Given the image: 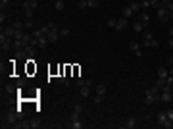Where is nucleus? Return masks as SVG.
Masks as SVG:
<instances>
[{"label":"nucleus","mask_w":173,"mask_h":129,"mask_svg":"<svg viewBox=\"0 0 173 129\" xmlns=\"http://www.w3.org/2000/svg\"><path fill=\"white\" fill-rule=\"evenodd\" d=\"M158 100H160V89L156 85L144 91V104H146V106H154Z\"/></svg>","instance_id":"obj_1"},{"label":"nucleus","mask_w":173,"mask_h":129,"mask_svg":"<svg viewBox=\"0 0 173 129\" xmlns=\"http://www.w3.org/2000/svg\"><path fill=\"white\" fill-rule=\"evenodd\" d=\"M158 123L162 127H166V129H171L173 127V122H171V119H167L166 112H158Z\"/></svg>","instance_id":"obj_2"},{"label":"nucleus","mask_w":173,"mask_h":129,"mask_svg":"<svg viewBox=\"0 0 173 129\" xmlns=\"http://www.w3.org/2000/svg\"><path fill=\"white\" fill-rule=\"evenodd\" d=\"M18 119H19V114H18V112H10V114L6 116V119H2V125H12V123L15 125V122H18Z\"/></svg>","instance_id":"obj_3"},{"label":"nucleus","mask_w":173,"mask_h":129,"mask_svg":"<svg viewBox=\"0 0 173 129\" xmlns=\"http://www.w3.org/2000/svg\"><path fill=\"white\" fill-rule=\"evenodd\" d=\"M158 18H160V21H167L169 19V10L167 8H158Z\"/></svg>","instance_id":"obj_4"},{"label":"nucleus","mask_w":173,"mask_h":129,"mask_svg":"<svg viewBox=\"0 0 173 129\" xmlns=\"http://www.w3.org/2000/svg\"><path fill=\"white\" fill-rule=\"evenodd\" d=\"M127 27V18H121V19H117V23H115V33H121L123 29Z\"/></svg>","instance_id":"obj_5"},{"label":"nucleus","mask_w":173,"mask_h":129,"mask_svg":"<svg viewBox=\"0 0 173 129\" xmlns=\"http://www.w3.org/2000/svg\"><path fill=\"white\" fill-rule=\"evenodd\" d=\"M35 39H37V37H35ZM48 44H50V41H48L46 35H44V37H39V39H37V46H39V48H46Z\"/></svg>","instance_id":"obj_6"},{"label":"nucleus","mask_w":173,"mask_h":129,"mask_svg":"<svg viewBox=\"0 0 173 129\" xmlns=\"http://www.w3.org/2000/svg\"><path fill=\"white\" fill-rule=\"evenodd\" d=\"M79 89H81V96H83V98H86V96L90 95V89H92V85H90V83H86V85L79 87Z\"/></svg>","instance_id":"obj_7"},{"label":"nucleus","mask_w":173,"mask_h":129,"mask_svg":"<svg viewBox=\"0 0 173 129\" xmlns=\"http://www.w3.org/2000/svg\"><path fill=\"white\" fill-rule=\"evenodd\" d=\"M131 6V10L135 12V14H141V10H142V2H137V0H135V2H131L129 4Z\"/></svg>","instance_id":"obj_8"},{"label":"nucleus","mask_w":173,"mask_h":129,"mask_svg":"<svg viewBox=\"0 0 173 129\" xmlns=\"http://www.w3.org/2000/svg\"><path fill=\"white\" fill-rule=\"evenodd\" d=\"M2 33L6 35V37L14 39V35H15V27H14V25H12V27H4V29H2Z\"/></svg>","instance_id":"obj_9"},{"label":"nucleus","mask_w":173,"mask_h":129,"mask_svg":"<svg viewBox=\"0 0 173 129\" xmlns=\"http://www.w3.org/2000/svg\"><path fill=\"white\" fill-rule=\"evenodd\" d=\"M123 127H125V129H133V127H137V118H129L125 123H123Z\"/></svg>","instance_id":"obj_10"},{"label":"nucleus","mask_w":173,"mask_h":129,"mask_svg":"<svg viewBox=\"0 0 173 129\" xmlns=\"http://www.w3.org/2000/svg\"><path fill=\"white\" fill-rule=\"evenodd\" d=\"M23 8H33L35 10V8H39V2L37 0H23Z\"/></svg>","instance_id":"obj_11"},{"label":"nucleus","mask_w":173,"mask_h":129,"mask_svg":"<svg viewBox=\"0 0 173 129\" xmlns=\"http://www.w3.org/2000/svg\"><path fill=\"white\" fill-rule=\"evenodd\" d=\"M142 46H148V48H158V46H160V43L156 41V39H152V41H144V43H142Z\"/></svg>","instance_id":"obj_12"},{"label":"nucleus","mask_w":173,"mask_h":129,"mask_svg":"<svg viewBox=\"0 0 173 129\" xmlns=\"http://www.w3.org/2000/svg\"><path fill=\"white\" fill-rule=\"evenodd\" d=\"M148 2H150V8H154V10L163 8V2H162V0H148Z\"/></svg>","instance_id":"obj_13"},{"label":"nucleus","mask_w":173,"mask_h":129,"mask_svg":"<svg viewBox=\"0 0 173 129\" xmlns=\"http://www.w3.org/2000/svg\"><path fill=\"white\" fill-rule=\"evenodd\" d=\"M133 14H135V12L131 10V6H125V8L121 10V15H123V18H131Z\"/></svg>","instance_id":"obj_14"},{"label":"nucleus","mask_w":173,"mask_h":129,"mask_svg":"<svg viewBox=\"0 0 173 129\" xmlns=\"http://www.w3.org/2000/svg\"><path fill=\"white\" fill-rule=\"evenodd\" d=\"M167 75H169V71L166 67H158V77L160 79H167Z\"/></svg>","instance_id":"obj_15"},{"label":"nucleus","mask_w":173,"mask_h":129,"mask_svg":"<svg viewBox=\"0 0 173 129\" xmlns=\"http://www.w3.org/2000/svg\"><path fill=\"white\" fill-rule=\"evenodd\" d=\"M139 21H141L142 25H148V21H150V15H148V14H139Z\"/></svg>","instance_id":"obj_16"},{"label":"nucleus","mask_w":173,"mask_h":129,"mask_svg":"<svg viewBox=\"0 0 173 129\" xmlns=\"http://www.w3.org/2000/svg\"><path fill=\"white\" fill-rule=\"evenodd\" d=\"M14 127H18V129H31V122H19V123H15Z\"/></svg>","instance_id":"obj_17"},{"label":"nucleus","mask_w":173,"mask_h":129,"mask_svg":"<svg viewBox=\"0 0 173 129\" xmlns=\"http://www.w3.org/2000/svg\"><path fill=\"white\" fill-rule=\"evenodd\" d=\"M96 95H100V96H104V95H106V85H104V83L96 85Z\"/></svg>","instance_id":"obj_18"},{"label":"nucleus","mask_w":173,"mask_h":129,"mask_svg":"<svg viewBox=\"0 0 173 129\" xmlns=\"http://www.w3.org/2000/svg\"><path fill=\"white\" fill-rule=\"evenodd\" d=\"M86 83H90V85H94L90 79H83V77H77V87H83V85H86Z\"/></svg>","instance_id":"obj_19"},{"label":"nucleus","mask_w":173,"mask_h":129,"mask_svg":"<svg viewBox=\"0 0 173 129\" xmlns=\"http://www.w3.org/2000/svg\"><path fill=\"white\" fill-rule=\"evenodd\" d=\"M54 8H56V12H62L65 8V4H64V0H56L54 2Z\"/></svg>","instance_id":"obj_20"},{"label":"nucleus","mask_w":173,"mask_h":129,"mask_svg":"<svg viewBox=\"0 0 173 129\" xmlns=\"http://www.w3.org/2000/svg\"><path fill=\"white\" fill-rule=\"evenodd\" d=\"M129 48H131L133 52H139V50H141V44H139L137 41H131V43H129Z\"/></svg>","instance_id":"obj_21"},{"label":"nucleus","mask_w":173,"mask_h":129,"mask_svg":"<svg viewBox=\"0 0 173 129\" xmlns=\"http://www.w3.org/2000/svg\"><path fill=\"white\" fill-rule=\"evenodd\" d=\"M69 127H71V129H83V123H81V119H77V122L69 123Z\"/></svg>","instance_id":"obj_22"},{"label":"nucleus","mask_w":173,"mask_h":129,"mask_svg":"<svg viewBox=\"0 0 173 129\" xmlns=\"http://www.w3.org/2000/svg\"><path fill=\"white\" fill-rule=\"evenodd\" d=\"M142 27H144V25H142L141 21H135V23H133V31H137V33H141Z\"/></svg>","instance_id":"obj_23"},{"label":"nucleus","mask_w":173,"mask_h":129,"mask_svg":"<svg viewBox=\"0 0 173 129\" xmlns=\"http://www.w3.org/2000/svg\"><path fill=\"white\" fill-rule=\"evenodd\" d=\"M79 116H81L79 112H75V110H73V112H71V116H69V122H77V119H81Z\"/></svg>","instance_id":"obj_24"},{"label":"nucleus","mask_w":173,"mask_h":129,"mask_svg":"<svg viewBox=\"0 0 173 129\" xmlns=\"http://www.w3.org/2000/svg\"><path fill=\"white\" fill-rule=\"evenodd\" d=\"M14 27H15V31H23V29H25V23H23V21H15Z\"/></svg>","instance_id":"obj_25"},{"label":"nucleus","mask_w":173,"mask_h":129,"mask_svg":"<svg viewBox=\"0 0 173 129\" xmlns=\"http://www.w3.org/2000/svg\"><path fill=\"white\" fill-rule=\"evenodd\" d=\"M23 12H25V18H27V19L33 18V8H23Z\"/></svg>","instance_id":"obj_26"},{"label":"nucleus","mask_w":173,"mask_h":129,"mask_svg":"<svg viewBox=\"0 0 173 129\" xmlns=\"http://www.w3.org/2000/svg\"><path fill=\"white\" fill-rule=\"evenodd\" d=\"M115 23H117V19H108V21H106V25H108L110 29H115Z\"/></svg>","instance_id":"obj_27"},{"label":"nucleus","mask_w":173,"mask_h":129,"mask_svg":"<svg viewBox=\"0 0 173 129\" xmlns=\"http://www.w3.org/2000/svg\"><path fill=\"white\" fill-rule=\"evenodd\" d=\"M77 6H79L81 10H86V8H89V2H86V0H79V4H77Z\"/></svg>","instance_id":"obj_28"},{"label":"nucleus","mask_w":173,"mask_h":129,"mask_svg":"<svg viewBox=\"0 0 173 129\" xmlns=\"http://www.w3.org/2000/svg\"><path fill=\"white\" fill-rule=\"evenodd\" d=\"M67 35H69V29H67V27H62V29H60V37H67Z\"/></svg>","instance_id":"obj_29"},{"label":"nucleus","mask_w":173,"mask_h":129,"mask_svg":"<svg viewBox=\"0 0 173 129\" xmlns=\"http://www.w3.org/2000/svg\"><path fill=\"white\" fill-rule=\"evenodd\" d=\"M152 39H154V35L150 31H144V41H152Z\"/></svg>","instance_id":"obj_30"},{"label":"nucleus","mask_w":173,"mask_h":129,"mask_svg":"<svg viewBox=\"0 0 173 129\" xmlns=\"http://www.w3.org/2000/svg\"><path fill=\"white\" fill-rule=\"evenodd\" d=\"M89 2V8H98V0H86Z\"/></svg>","instance_id":"obj_31"},{"label":"nucleus","mask_w":173,"mask_h":129,"mask_svg":"<svg viewBox=\"0 0 173 129\" xmlns=\"http://www.w3.org/2000/svg\"><path fill=\"white\" fill-rule=\"evenodd\" d=\"M23 37H25V33H23V31H15L14 39H23Z\"/></svg>","instance_id":"obj_32"},{"label":"nucleus","mask_w":173,"mask_h":129,"mask_svg":"<svg viewBox=\"0 0 173 129\" xmlns=\"http://www.w3.org/2000/svg\"><path fill=\"white\" fill-rule=\"evenodd\" d=\"M40 125H43L40 122H31V129H39Z\"/></svg>","instance_id":"obj_33"},{"label":"nucleus","mask_w":173,"mask_h":129,"mask_svg":"<svg viewBox=\"0 0 173 129\" xmlns=\"http://www.w3.org/2000/svg\"><path fill=\"white\" fill-rule=\"evenodd\" d=\"M102 98H104V96L96 95V96H94V104H100V102H102Z\"/></svg>","instance_id":"obj_34"},{"label":"nucleus","mask_w":173,"mask_h":129,"mask_svg":"<svg viewBox=\"0 0 173 129\" xmlns=\"http://www.w3.org/2000/svg\"><path fill=\"white\" fill-rule=\"evenodd\" d=\"M25 29H33V21H31V19H27V21H25Z\"/></svg>","instance_id":"obj_35"},{"label":"nucleus","mask_w":173,"mask_h":129,"mask_svg":"<svg viewBox=\"0 0 173 129\" xmlns=\"http://www.w3.org/2000/svg\"><path fill=\"white\" fill-rule=\"evenodd\" d=\"M166 116H167V119H171V122H173V110H167Z\"/></svg>","instance_id":"obj_36"},{"label":"nucleus","mask_w":173,"mask_h":129,"mask_svg":"<svg viewBox=\"0 0 173 129\" xmlns=\"http://www.w3.org/2000/svg\"><path fill=\"white\" fill-rule=\"evenodd\" d=\"M73 110H75V112H79V114H81V112H83V106H81V104H77V106H73Z\"/></svg>","instance_id":"obj_37"},{"label":"nucleus","mask_w":173,"mask_h":129,"mask_svg":"<svg viewBox=\"0 0 173 129\" xmlns=\"http://www.w3.org/2000/svg\"><path fill=\"white\" fill-rule=\"evenodd\" d=\"M6 4H10V0H0V6H2V8L6 6Z\"/></svg>","instance_id":"obj_38"},{"label":"nucleus","mask_w":173,"mask_h":129,"mask_svg":"<svg viewBox=\"0 0 173 129\" xmlns=\"http://www.w3.org/2000/svg\"><path fill=\"white\" fill-rule=\"evenodd\" d=\"M167 46H171V48H173V37H169V41H167Z\"/></svg>","instance_id":"obj_39"},{"label":"nucleus","mask_w":173,"mask_h":129,"mask_svg":"<svg viewBox=\"0 0 173 129\" xmlns=\"http://www.w3.org/2000/svg\"><path fill=\"white\" fill-rule=\"evenodd\" d=\"M167 71H169V75L173 77V66H171V67H169V70H167Z\"/></svg>","instance_id":"obj_40"},{"label":"nucleus","mask_w":173,"mask_h":129,"mask_svg":"<svg viewBox=\"0 0 173 129\" xmlns=\"http://www.w3.org/2000/svg\"><path fill=\"white\" fill-rule=\"evenodd\" d=\"M169 66H173V56H171V58H169Z\"/></svg>","instance_id":"obj_41"},{"label":"nucleus","mask_w":173,"mask_h":129,"mask_svg":"<svg viewBox=\"0 0 173 129\" xmlns=\"http://www.w3.org/2000/svg\"><path fill=\"white\" fill-rule=\"evenodd\" d=\"M169 19H173V10H171V12H169Z\"/></svg>","instance_id":"obj_42"}]
</instances>
